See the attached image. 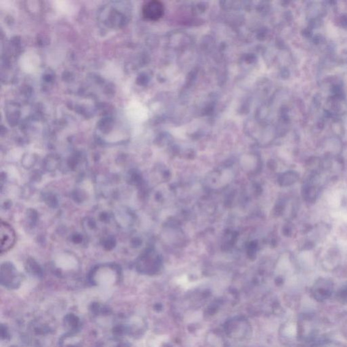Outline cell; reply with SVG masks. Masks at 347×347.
Returning a JSON list of instances; mask_svg holds the SVG:
<instances>
[{"label":"cell","instance_id":"cell-1","mask_svg":"<svg viewBox=\"0 0 347 347\" xmlns=\"http://www.w3.org/2000/svg\"><path fill=\"white\" fill-rule=\"evenodd\" d=\"M15 233L8 224L1 222L0 225V252L6 253L15 243Z\"/></svg>","mask_w":347,"mask_h":347},{"label":"cell","instance_id":"cell-2","mask_svg":"<svg viewBox=\"0 0 347 347\" xmlns=\"http://www.w3.org/2000/svg\"><path fill=\"white\" fill-rule=\"evenodd\" d=\"M164 5L161 1H147L143 5L142 12L143 16L146 19L150 20H158L161 18L164 14Z\"/></svg>","mask_w":347,"mask_h":347},{"label":"cell","instance_id":"cell-3","mask_svg":"<svg viewBox=\"0 0 347 347\" xmlns=\"http://www.w3.org/2000/svg\"><path fill=\"white\" fill-rule=\"evenodd\" d=\"M340 254L338 253L337 251H332L330 252L325 257V259H324L325 261H324V264L327 265V264H330V262H332V264H336L339 262V260H340Z\"/></svg>","mask_w":347,"mask_h":347}]
</instances>
